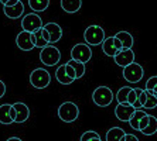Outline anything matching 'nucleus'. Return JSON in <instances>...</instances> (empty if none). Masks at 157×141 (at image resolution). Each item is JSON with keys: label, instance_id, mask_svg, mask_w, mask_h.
<instances>
[{"label": "nucleus", "instance_id": "38", "mask_svg": "<svg viewBox=\"0 0 157 141\" xmlns=\"http://www.w3.org/2000/svg\"><path fill=\"white\" fill-rule=\"evenodd\" d=\"M151 92H153V93H154V95H156V96H157V85H156V86L153 87V91H151Z\"/></svg>", "mask_w": 157, "mask_h": 141}, {"label": "nucleus", "instance_id": "13", "mask_svg": "<svg viewBox=\"0 0 157 141\" xmlns=\"http://www.w3.org/2000/svg\"><path fill=\"white\" fill-rule=\"evenodd\" d=\"M3 11L6 17L9 18H20L24 13V4H23L21 0H18L14 6H3Z\"/></svg>", "mask_w": 157, "mask_h": 141}, {"label": "nucleus", "instance_id": "29", "mask_svg": "<svg viewBox=\"0 0 157 141\" xmlns=\"http://www.w3.org/2000/svg\"><path fill=\"white\" fill-rule=\"evenodd\" d=\"M136 100H137V92H136L135 87H132L130 92H129V96H128V103L129 105H133Z\"/></svg>", "mask_w": 157, "mask_h": 141}, {"label": "nucleus", "instance_id": "16", "mask_svg": "<svg viewBox=\"0 0 157 141\" xmlns=\"http://www.w3.org/2000/svg\"><path fill=\"white\" fill-rule=\"evenodd\" d=\"M34 37H36V43H34V47L37 48H44L47 47L48 44H50V34L48 31L44 27L38 28L37 31H34Z\"/></svg>", "mask_w": 157, "mask_h": 141}, {"label": "nucleus", "instance_id": "31", "mask_svg": "<svg viewBox=\"0 0 157 141\" xmlns=\"http://www.w3.org/2000/svg\"><path fill=\"white\" fill-rule=\"evenodd\" d=\"M149 117H150V114H144V116L142 117V120H140V123H139V131H142L143 128L147 126V123H149Z\"/></svg>", "mask_w": 157, "mask_h": 141}, {"label": "nucleus", "instance_id": "22", "mask_svg": "<svg viewBox=\"0 0 157 141\" xmlns=\"http://www.w3.org/2000/svg\"><path fill=\"white\" fill-rule=\"evenodd\" d=\"M144 114H147L144 110H142V109H136L135 113L132 114L130 120H129V124H130V127L133 128V130L136 131H139V123H140V120H142V117L144 116Z\"/></svg>", "mask_w": 157, "mask_h": 141}, {"label": "nucleus", "instance_id": "15", "mask_svg": "<svg viewBox=\"0 0 157 141\" xmlns=\"http://www.w3.org/2000/svg\"><path fill=\"white\" fill-rule=\"evenodd\" d=\"M13 107H14V110H16L14 123H24V121L29 120L30 110H29V107H27V105H24V103H21V102H17V103L13 105Z\"/></svg>", "mask_w": 157, "mask_h": 141}, {"label": "nucleus", "instance_id": "27", "mask_svg": "<svg viewBox=\"0 0 157 141\" xmlns=\"http://www.w3.org/2000/svg\"><path fill=\"white\" fill-rule=\"evenodd\" d=\"M132 87L130 86H123L121 87L116 93V100L117 103H128V96H129V92H130Z\"/></svg>", "mask_w": 157, "mask_h": 141}, {"label": "nucleus", "instance_id": "11", "mask_svg": "<svg viewBox=\"0 0 157 141\" xmlns=\"http://www.w3.org/2000/svg\"><path fill=\"white\" fill-rule=\"evenodd\" d=\"M16 44L21 51H31L34 48V41H33V33L30 31H24L18 33L17 38H16Z\"/></svg>", "mask_w": 157, "mask_h": 141}, {"label": "nucleus", "instance_id": "26", "mask_svg": "<svg viewBox=\"0 0 157 141\" xmlns=\"http://www.w3.org/2000/svg\"><path fill=\"white\" fill-rule=\"evenodd\" d=\"M144 92H146V103H144L143 109H154L157 106V96L147 89H144Z\"/></svg>", "mask_w": 157, "mask_h": 141}, {"label": "nucleus", "instance_id": "3", "mask_svg": "<svg viewBox=\"0 0 157 141\" xmlns=\"http://www.w3.org/2000/svg\"><path fill=\"white\" fill-rule=\"evenodd\" d=\"M51 82L50 72L45 71L44 68H37L30 73V83L36 89H45Z\"/></svg>", "mask_w": 157, "mask_h": 141}, {"label": "nucleus", "instance_id": "1", "mask_svg": "<svg viewBox=\"0 0 157 141\" xmlns=\"http://www.w3.org/2000/svg\"><path fill=\"white\" fill-rule=\"evenodd\" d=\"M58 117L65 123H72L79 117V109L74 102H64L58 107Z\"/></svg>", "mask_w": 157, "mask_h": 141}, {"label": "nucleus", "instance_id": "30", "mask_svg": "<svg viewBox=\"0 0 157 141\" xmlns=\"http://www.w3.org/2000/svg\"><path fill=\"white\" fill-rule=\"evenodd\" d=\"M157 85V76H151V78H149L146 82V87L144 89H147V91H153V87Z\"/></svg>", "mask_w": 157, "mask_h": 141}, {"label": "nucleus", "instance_id": "17", "mask_svg": "<svg viewBox=\"0 0 157 141\" xmlns=\"http://www.w3.org/2000/svg\"><path fill=\"white\" fill-rule=\"evenodd\" d=\"M82 6V0H61V7L67 13H77Z\"/></svg>", "mask_w": 157, "mask_h": 141}, {"label": "nucleus", "instance_id": "28", "mask_svg": "<svg viewBox=\"0 0 157 141\" xmlns=\"http://www.w3.org/2000/svg\"><path fill=\"white\" fill-rule=\"evenodd\" d=\"M79 141H102V138H101V135H99L96 131H85L82 135H81Z\"/></svg>", "mask_w": 157, "mask_h": 141}, {"label": "nucleus", "instance_id": "12", "mask_svg": "<svg viewBox=\"0 0 157 141\" xmlns=\"http://www.w3.org/2000/svg\"><path fill=\"white\" fill-rule=\"evenodd\" d=\"M136 109L133 107L132 105L129 103H117L116 109H115V116H116L117 120H121V121H129L132 117V114L135 113Z\"/></svg>", "mask_w": 157, "mask_h": 141}, {"label": "nucleus", "instance_id": "6", "mask_svg": "<svg viewBox=\"0 0 157 141\" xmlns=\"http://www.w3.org/2000/svg\"><path fill=\"white\" fill-rule=\"evenodd\" d=\"M92 58V51H91V45L85 44H77L74 45L72 50H71V59L78 62H82V64H86L89 62Z\"/></svg>", "mask_w": 157, "mask_h": 141}, {"label": "nucleus", "instance_id": "9", "mask_svg": "<svg viewBox=\"0 0 157 141\" xmlns=\"http://www.w3.org/2000/svg\"><path fill=\"white\" fill-rule=\"evenodd\" d=\"M121 50H123V45L115 35L105 38L102 43V51L103 54H106L108 57H115Z\"/></svg>", "mask_w": 157, "mask_h": 141}, {"label": "nucleus", "instance_id": "24", "mask_svg": "<svg viewBox=\"0 0 157 141\" xmlns=\"http://www.w3.org/2000/svg\"><path fill=\"white\" fill-rule=\"evenodd\" d=\"M140 133H143L144 135H153L154 133H157V119L154 116H150L149 117V123L147 126L143 128Z\"/></svg>", "mask_w": 157, "mask_h": 141}, {"label": "nucleus", "instance_id": "35", "mask_svg": "<svg viewBox=\"0 0 157 141\" xmlns=\"http://www.w3.org/2000/svg\"><path fill=\"white\" fill-rule=\"evenodd\" d=\"M10 116H11V119H13V121L16 120V110H14V107H13V105H11V110H10Z\"/></svg>", "mask_w": 157, "mask_h": 141}, {"label": "nucleus", "instance_id": "37", "mask_svg": "<svg viewBox=\"0 0 157 141\" xmlns=\"http://www.w3.org/2000/svg\"><path fill=\"white\" fill-rule=\"evenodd\" d=\"M6 141H23V140H20L18 137H10V138H7Z\"/></svg>", "mask_w": 157, "mask_h": 141}, {"label": "nucleus", "instance_id": "10", "mask_svg": "<svg viewBox=\"0 0 157 141\" xmlns=\"http://www.w3.org/2000/svg\"><path fill=\"white\" fill-rule=\"evenodd\" d=\"M113 59L116 62V65L124 68V66L130 65L132 62H135V52H133L132 48H123L115 55Z\"/></svg>", "mask_w": 157, "mask_h": 141}, {"label": "nucleus", "instance_id": "21", "mask_svg": "<svg viewBox=\"0 0 157 141\" xmlns=\"http://www.w3.org/2000/svg\"><path fill=\"white\" fill-rule=\"evenodd\" d=\"M115 37L122 43L123 48H132L133 47V44H135L133 43V37H132V34L128 33V31H119V33L115 34Z\"/></svg>", "mask_w": 157, "mask_h": 141}, {"label": "nucleus", "instance_id": "19", "mask_svg": "<svg viewBox=\"0 0 157 141\" xmlns=\"http://www.w3.org/2000/svg\"><path fill=\"white\" fill-rule=\"evenodd\" d=\"M126 131L121 127H112L106 133V141H122Z\"/></svg>", "mask_w": 157, "mask_h": 141}, {"label": "nucleus", "instance_id": "20", "mask_svg": "<svg viewBox=\"0 0 157 141\" xmlns=\"http://www.w3.org/2000/svg\"><path fill=\"white\" fill-rule=\"evenodd\" d=\"M10 110H11V105H2L0 106V123L2 124H11L14 123L13 119L10 116Z\"/></svg>", "mask_w": 157, "mask_h": 141}, {"label": "nucleus", "instance_id": "34", "mask_svg": "<svg viewBox=\"0 0 157 141\" xmlns=\"http://www.w3.org/2000/svg\"><path fill=\"white\" fill-rule=\"evenodd\" d=\"M4 95H6V85H4L3 80H0V99L3 98Z\"/></svg>", "mask_w": 157, "mask_h": 141}, {"label": "nucleus", "instance_id": "32", "mask_svg": "<svg viewBox=\"0 0 157 141\" xmlns=\"http://www.w3.org/2000/svg\"><path fill=\"white\" fill-rule=\"evenodd\" d=\"M65 71H67V73H68L70 78H72L74 80L77 79V76H75V71H74V68L70 65V64H65Z\"/></svg>", "mask_w": 157, "mask_h": 141}, {"label": "nucleus", "instance_id": "7", "mask_svg": "<svg viewBox=\"0 0 157 141\" xmlns=\"http://www.w3.org/2000/svg\"><path fill=\"white\" fill-rule=\"evenodd\" d=\"M143 73H144V71H143L142 65H139L137 62H132L130 65L123 68V78L130 83L140 82L143 78Z\"/></svg>", "mask_w": 157, "mask_h": 141}, {"label": "nucleus", "instance_id": "25", "mask_svg": "<svg viewBox=\"0 0 157 141\" xmlns=\"http://www.w3.org/2000/svg\"><path fill=\"white\" fill-rule=\"evenodd\" d=\"M67 64H70V65L74 68L77 79H81V78L85 75V64H82V62H78V61H74V59L68 61Z\"/></svg>", "mask_w": 157, "mask_h": 141}, {"label": "nucleus", "instance_id": "4", "mask_svg": "<svg viewBox=\"0 0 157 141\" xmlns=\"http://www.w3.org/2000/svg\"><path fill=\"white\" fill-rule=\"evenodd\" d=\"M92 100L99 107H106L113 100V92L108 86H99L92 93Z\"/></svg>", "mask_w": 157, "mask_h": 141}, {"label": "nucleus", "instance_id": "2", "mask_svg": "<svg viewBox=\"0 0 157 141\" xmlns=\"http://www.w3.org/2000/svg\"><path fill=\"white\" fill-rule=\"evenodd\" d=\"M61 59V52L57 47L54 45H50L48 44L47 47L41 48V52H40V61L43 62V65L45 66H54L57 65Z\"/></svg>", "mask_w": 157, "mask_h": 141}, {"label": "nucleus", "instance_id": "33", "mask_svg": "<svg viewBox=\"0 0 157 141\" xmlns=\"http://www.w3.org/2000/svg\"><path fill=\"white\" fill-rule=\"evenodd\" d=\"M122 141H139V138L136 137L135 134H124V137Z\"/></svg>", "mask_w": 157, "mask_h": 141}, {"label": "nucleus", "instance_id": "18", "mask_svg": "<svg viewBox=\"0 0 157 141\" xmlns=\"http://www.w3.org/2000/svg\"><path fill=\"white\" fill-rule=\"evenodd\" d=\"M55 78H57V80H58L61 85H71V83L74 82L72 78H70L68 73H67L65 64H64V65H59L58 68H57V71H55Z\"/></svg>", "mask_w": 157, "mask_h": 141}, {"label": "nucleus", "instance_id": "14", "mask_svg": "<svg viewBox=\"0 0 157 141\" xmlns=\"http://www.w3.org/2000/svg\"><path fill=\"white\" fill-rule=\"evenodd\" d=\"M43 27L47 30L48 34H50V44L58 43L62 38V28L57 23H47V24L43 25Z\"/></svg>", "mask_w": 157, "mask_h": 141}, {"label": "nucleus", "instance_id": "39", "mask_svg": "<svg viewBox=\"0 0 157 141\" xmlns=\"http://www.w3.org/2000/svg\"><path fill=\"white\" fill-rule=\"evenodd\" d=\"M7 2H9V0H0V3H2V4H6Z\"/></svg>", "mask_w": 157, "mask_h": 141}, {"label": "nucleus", "instance_id": "8", "mask_svg": "<svg viewBox=\"0 0 157 141\" xmlns=\"http://www.w3.org/2000/svg\"><path fill=\"white\" fill-rule=\"evenodd\" d=\"M21 27L24 31H30V33H34L38 28L43 27V20L38 14L36 13H30V14H26L21 20Z\"/></svg>", "mask_w": 157, "mask_h": 141}, {"label": "nucleus", "instance_id": "5", "mask_svg": "<svg viewBox=\"0 0 157 141\" xmlns=\"http://www.w3.org/2000/svg\"><path fill=\"white\" fill-rule=\"evenodd\" d=\"M84 40L88 45H99L105 40V31L99 25H89L84 33Z\"/></svg>", "mask_w": 157, "mask_h": 141}, {"label": "nucleus", "instance_id": "23", "mask_svg": "<svg viewBox=\"0 0 157 141\" xmlns=\"http://www.w3.org/2000/svg\"><path fill=\"white\" fill-rule=\"evenodd\" d=\"M29 6L34 13L44 11L47 10L48 6H50V0H29Z\"/></svg>", "mask_w": 157, "mask_h": 141}, {"label": "nucleus", "instance_id": "36", "mask_svg": "<svg viewBox=\"0 0 157 141\" xmlns=\"http://www.w3.org/2000/svg\"><path fill=\"white\" fill-rule=\"evenodd\" d=\"M17 2H18V0H9L7 3H6V4H3V6H14V4L17 3Z\"/></svg>", "mask_w": 157, "mask_h": 141}]
</instances>
